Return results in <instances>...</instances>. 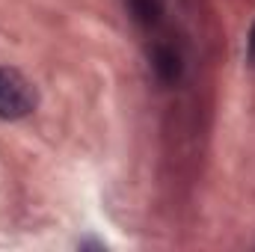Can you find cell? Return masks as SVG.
<instances>
[{
  "mask_svg": "<svg viewBox=\"0 0 255 252\" xmlns=\"http://www.w3.org/2000/svg\"><path fill=\"white\" fill-rule=\"evenodd\" d=\"M39 107V89L30 77H24L18 68L0 65V119L15 122Z\"/></svg>",
  "mask_w": 255,
  "mask_h": 252,
  "instance_id": "obj_1",
  "label": "cell"
},
{
  "mask_svg": "<svg viewBox=\"0 0 255 252\" xmlns=\"http://www.w3.org/2000/svg\"><path fill=\"white\" fill-rule=\"evenodd\" d=\"M151 68H154V74H157L160 83L175 86V83L181 80V74H184V60H181V54H178L175 45L157 42V45L151 48Z\"/></svg>",
  "mask_w": 255,
  "mask_h": 252,
  "instance_id": "obj_2",
  "label": "cell"
},
{
  "mask_svg": "<svg viewBox=\"0 0 255 252\" xmlns=\"http://www.w3.org/2000/svg\"><path fill=\"white\" fill-rule=\"evenodd\" d=\"M128 9L133 15V21L139 27H154L163 15V3L160 0H128Z\"/></svg>",
  "mask_w": 255,
  "mask_h": 252,
  "instance_id": "obj_3",
  "label": "cell"
},
{
  "mask_svg": "<svg viewBox=\"0 0 255 252\" xmlns=\"http://www.w3.org/2000/svg\"><path fill=\"white\" fill-rule=\"evenodd\" d=\"M247 65L255 68V21L250 27V36H247Z\"/></svg>",
  "mask_w": 255,
  "mask_h": 252,
  "instance_id": "obj_4",
  "label": "cell"
}]
</instances>
